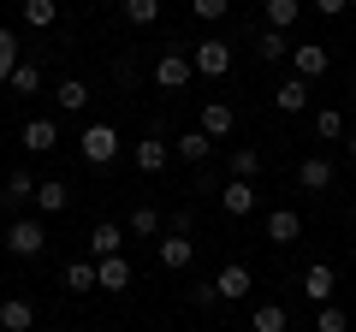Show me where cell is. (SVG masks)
I'll use <instances>...</instances> for the list:
<instances>
[{"instance_id":"obj_1","label":"cell","mask_w":356,"mask_h":332,"mask_svg":"<svg viewBox=\"0 0 356 332\" xmlns=\"http://www.w3.org/2000/svg\"><path fill=\"white\" fill-rule=\"evenodd\" d=\"M42 249H48V226H42L36 214H18L13 226H6V256H18V261H36Z\"/></svg>"},{"instance_id":"obj_2","label":"cell","mask_w":356,"mask_h":332,"mask_svg":"<svg viewBox=\"0 0 356 332\" xmlns=\"http://www.w3.org/2000/svg\"><path fill=\"white\" fill-rule=\"evenodd\" d=\"M191 65H196V77H226L232 72V48L220 36H208V42H196V48H191Z\"/></svg>"},{"instance_id":"obj_3","label":"cell","mask_w":356,"mask_h":332,"mask_svg":"<svg viewBox=\"0 0 356 332\" xmlns=\"http://www.w3.org/2000/svg\"><path fill=\"white\" fill-rule=\"evenodd\" d=\"M113 154H119V131H113V125H102V119L83 125V160H89V166H107Z\"/></svg>"},{"instance_id":"obj_4","label":"cell","mask_w":356,"mask_h":332,"mask_svg":"<svg viewBox=\"0 0 356 332\" xmlns=\"http://www.w3.org/2000/svg\"><path fill=\"white\" fill-rule=\"evenodd\" d=\"M291 72L303 77V83H321V77L332 72V53L321 48V42H303V48H291Z\"/></svg>"},{"instance_id":"obj_5","label":"cell","mask_w":356,"mask_h":332,"mask_svg":"<svg viewBox=\"0 0 356 332\" xmlns=\"http://www.w3.org/2000/svg\"><path fill=\"white\" fill-rule=\"evenodd\" d=\"M191 77H196L191 53H178V48H166L161 60H154V83H161V90H184V83H191Z\"/></svg>"},{"instance_id":"obj_6","label":"cell","mask_w":356,"mask_h":332,"mask_svg":"<svg viewBox=\"0 0 356 332\" xmlns=\"http://www.w3.org/2000/svg\"><path fill=\"white\" fill-rule=\"evenodd\" d=\"M214 291L226 297V303H243V297L255 291V279H250V267H243V261H226V267L214 273Z\"/></svg>"},{"instance_id":"obj_7","label":"cell","mask_w":356,"mask_h":332,"mask_svg":"<svg viewBox=\"0 0 356 332\" xmlns=\"http://www.w3.org/2000/svg\"><path fill=\"white\" fill-rule=\"evenodd\" d=\"M332 291H339V273H332L327 267V261H315V267H303V297H309V303H332Z\"/></svg>"},{"instance_id":"obj_8","label":"cell","mask_w":356,"mask_h":332,"mask_svg":"<svg viewBox=\"0 0 356 332\" xmlns=\"http://www.w3.org/2000/svg\"><path fill=\"white\" fill-rule=\"evenodd\" d=\"M154 256H161L166 273H184V267L196 261V243L184 238V231H172V238H161V249H154Z\"/></svg>"},{"instance_id":"obj_9","label":"cell","mask_w":356,"mask_h":332,"mask_svg":"<svg viewBox=\"0 0 356 332\" xmlns=\"http://www.w3.org/2000/svg\"><path fill=\"white\" fill-rule=\"evenodd\" d=\"M332 172H339V166L327 160V154H309V160H297V184H303V190H332Z\"/></svg>"},{"instance_id":"obj_10","label":"cell","mask_w":356,"mask_h":332,"mask_svg":"<svg viewBox=\"0 0 356 332\" xmlns=\"http://www.w3.org/2000/svg\"><path fill=\"white\" fill-rule=\"evenodd\" d=\"M18 142H24L30 154H54L60 149V125H54V119H30V125L18 131Z\"/></svg>"},{"instance_id":"obj_11","label":"cell","mask_w":356,"mask_h":332,"mask_svg":"<svg viewBox=\"0 0 356 332\" xmlns=\"http://www.w3.org/2000/svg\"><path fill=\"white\" fill-rule=\"evenodd\" d=\"M131 160H137V172H166V160H172V149H166V137H143L137 149H131Z\"/></svg>"},{"instance_id":"obj_12","label":"cell","mask_w":356,"mask_h":332,"mask_svg":"<svg viewBox=\"0 0 356 332\" xmlns=\"http://www.w3.org/2000/svg\"><path fill=\"white\" fill-rule=\"evenodd\" d=\"M125 249V226H113V219H102V226L89 231V261H107Z\"/></svg>"},{"instance_id":"obj_13","label":"cell","mask_w":356,"mask_h":332,"mask_svg":"<svg viewBox=\"0 0 356 332\" xmlns=\"http://www.w3.org/2000/svg\"><path fill=\"white\" fill-rule=\"evenodd\" d=\"M220 208H226V219H250V214H255V184L232 179L226 190H220Z\"/></svg>"},{"instance_id":"obj_14","label":"cell","mask_w":356,"mask_h":332,"mask_svg":"<svg viewBox=\"0 0 356 332\" xmlns=\"http://www.w3.org/2000/svg\"><path fill=\"white\" fill-rule=\"evenodd\" d=\"M36 326V303L30 297H6L0 303V332H30Z\"/></svg>"},{"instance_id":"obj_15","label":"cell","mask_w":356,"mask_h":332,"mask_svg":"<svg viewBox=\"0 0 356 332\" xmlns=\"http://www.w3.org/2000/svg\"><path fill=\"white\" fill-rule=\"evenodd\" d=\"M95 291H131V261L125 256L95 261Z\"/></svg>"},{"instance_id":"obj_16","label":"cell","mask_w":356,"mask_h":332,"mask_svg":"<svg viewBox=\"0 0 356 332\" xmlns=\"http://www.w3.org/2000/svg\"><path fill=\"white\" fill-rule=\"evenodd\" d=\"M232 125H238V113H232L226 101H202V119H196V131H208V137H232Z\"/></svg>"},{"instance_id":"obj_17","label":"cell","mask_w":356,"mask_h":332,"mask_svg":"<svg viewBox=\"0 0 356 332\" xmlns=\"http://www.w3.org/2000/svg\"><path fill=\"white\" fill-rule=\"evenodd\" d=\"M0 202H6V208H30V202H36V179H30V172H6Z\"/></svg>"},{"instance_id":"obj_18","label":"cell","mask_w":356,"mask_h":332,"mask_svg":"<svg viewBox=\"0 0 356 332\" xmlns=\"http://www.w3.org/2000/svg\"><path fill=\"white\" fill-rule=\"evenodd\" d=\"M65 208H72V190L60 179H42L36 184V214H65Z\"/></svg>"},{"instance_id":"obj_19","label":"cell","mask_w":356,"mask_h":332,"mask_svg":"<svg viewBox=\"0 0 356 332\" xmlns=\"http://www.w3.org/2000/svg\"><path fill=\"white\" fill-rule=\"evenodd\" d=\"M285 326H291L285 303H255L250 308V332H285Z\"/></svg>"},{"instance_id":"obj_20","label":"cell","mask_w":356,"mask_h":332,"mask_svg":"<svg viewBox=\"0 0 356 332\" xmlns=\"http://www.w3.org/2000/svg\"><path fill=\"white\" fill-rule=\"evenodd\" d=\"M208 154H214V137H208V131H178V160L202 166Z\"/></svg>"},{"instance_id":"obj_21","label":"cell","mask_w":356,"mask_h":332,"mask_svg":"<svg viewBox=\"0 0 356 332\" xmlns=\"http://www.w3.org/2000/svg\"><path fill=\"white\" fill-rule=\"evenodd\" d=\"M18 18H24L30 30H54V24H60V0H24Z\"/></svg>"},{"instance_id":"obj_22","label":"cell","mask_w":356,"mask_h":332,"mask_svg":"<svg viewBox=\"0 0 356 332\" xmlns=\"http://www.w3.org/2000/svg\"><path fill=\"white\" fill-rule=\"evenodd\" d=\"M54 107H60V113H83V107H89L83 77H65V83H54Z\"/></svg>"},{"instance_id":"obj_23","label":"cell","mask_w":356,"mask_h":332,"mask_svg":"<svg viewBox=\"0 0 356 332\" xmlns=\"http://www.w3.org/2000/svg\"><path fill=\"white\" fill-rule=\"evenodd\" d=\"M273 107H280V113H303L309 107V83L303 77H285L280 90H273Z\"/></svg>"},{"instance_id":"obj_24","label":"cell","mask_w":356,"mask_h":332,"mask_svg":"<svg viewBox=\"0 0 356 332\" xmlns=\"http://www.w3.org/2000/svg\"><path fill=\"white\" fill-rule=\"evenodd\" d=\"M60 285H65V291H77V297H83V291H95V261H89V256H77V261H65V273H60Z\"/></svg>"},{"instance_id":"obj_25","label":"cell","mask_w":356,"mask_h":332,"mask_svg":"<svg viewBox=\"0 0 356 332\" xmlns=\"http://www.w3.org/2000/svg\"><path fill=\"white\" fill-rule=\"evenodd\" d=\"M297 231H303V219H297L291 208H273V214H267V238L273 243H297Z\"/></svg>"},{"instance_id":"obj_26","label":"cell","mask_w":356,"mask_h":332,"mask_svg":"<svg viewBox=\"0 0 356 332\" xmlns=\"http://www.w3.org/2000/svg\"><path fill=\"white\" fill-rule=\"evenodd\" d=\"M303 18V0H267V30H291Z\"/></svg>"},{"instance_id":"obj_27","label":"cell","mask_w":356,"mask_h":332,"mask_svg":"<svg viewBox=\"0 0 356 332\" xmlns=\"http://www.w3.org/2000/svg\"><path fill=\"white\" fill-rule=\"evenodd\" d=\"M344 131H350V125H344L339 107H321V113H315V137L321 142H344Z\"/></svg>"},{"instance_id":"obj_28","label":"cell","mask_w":356,"mask_h":332,"mask_svg":"<svg viewBox=\"0 0 356 332\" xmlns=\"http://www.w3.org/2000/svg\"><path fill=\"white\" fill-rule=\"evenodd\" d=\"M255 53H261L267 65H280V60H291V42H285V30H267V36L255 42Z\"/></svg>"},{"instance_id":"obj_29","label":"cell","mask_w":356,"mask_h":332,"mask_svg":"<svg viewBox=\"0 0 356 332\" xmlns=\"http://www.w3.org/2000/svg\"><path fill=\"white\" fill-rule=\"evenodd\" d=\"M255 172H261V149H232V179L250 184Z\"/></svg>"},{"instance_id":"obj_30","label":"cell","mask_w":356,"mask_h":332,"mask_svg":"<svg viewBox=\"0 0 356 332\" xmlns=\"http://www.w3.org/2000/svg\"><path fill=\"white\" fill-rule=\"evenodd\" d=\"M6 83H13L18 95H36V90H42V65H30V60H18V72L6 77Z\"/></svg>"},{"instance_id":"obj_31","label":"cell","mask_w":356,"mask_h":332,"mask_svg":"<svg viewBox=\"0 0 356 332\" xmlns=\"http://www.w3.org/2000/svg\"><path fill=\"white\" fill-rule=\"evenodd\" d=\"M344 326H350V315H344L339 303H321L315 308V332H344Z\"/></svg>"},{"instance_id":"obj_32","label":"cell","mask_w":356,"mask_h":332,"mask_svg":"<svg viewBox=\"0 0 356 332\" xmlns=\"http://www.w3.org/2000/svg\"><path fill=\"white\" fill-rule=\"evenodd\" d=\"M125 18H131L137 30H149L154 18H161V0H125Z\"/></svg>"},{"instance_id":"obj_33","label":"cell","mask_w":356,"mask_h":332,"mask_svg":"<svg viewBox=\"0 0 356 332\" xmlns=\"http://www.w3.org/2000/svg\"><path fill=\"white\" fill-rule=\"evenodd\" d=\"M13 72H18V36H13V30H0V83H6Z\"/></svg>"},{"instance_id":"obj_34","label":"cell","mask_w":356,"mask_h":332,"mask_svg":"<svg viewBox=\"0 0 356 332\" xmlns=\"http://www.w3.org/2000/svg\"><path fill=\"white\" fill-rule=\"evenodd\" d=\"M161 231V214L154 208H131V238H154Z\"/></svg>"},{"instance_id":"obj_35","label":"cell","mask_w":356,"mask_h":332,"mask_svg":"<svg viewBox=\"0 0 356 332\" xmlns=\"http://www.w3.org/2000/svg\"><path fill=\"white\" fill-rule=\"evenodd\" d=\"M226 6H232V0H191V13L202 18V24H220V18H226Z\"/></svg>"},{"instance_id":"obj_36","label":"cell","mask_w":356,"mask_h":332,"mask_svg":"<svg viewBox=\"0 0 356 332\" xmlns=\"http://www.w3.org/2000/svg\"><path fill=\"white\" fill-rule=\"evenodd\" d=\"M309 6H315V13H321V18H339V13H344V6H350V0H309Z\"/></svg>"},{"instance_id":"obj_37","label":"cell","mask_w":356,"mask_h":332,"mask_svg":"<svg viewBox=\"0 0 356 332\" xmlns=\"http://www.w3.org/2000/svg\"><path fill=\"white\" fill-rule=\"evenodd\" d=\"M344 154H350V160H356V131H344Z\"/></svg>"},{"instance_id":"obj_38","label":"cell","mask_w":356,"mask_h":332,"mask_svg":"<svg viewBox=\"0 0 356 332\" xmlns=\"http://www.w3.org/2000/svg\"><path fill=\"white\" fill-rule=\"evenodd\" d=\"M350 107H356V83H350Z\"/></svg>"}]
</instances>
